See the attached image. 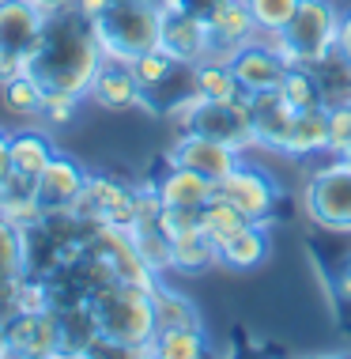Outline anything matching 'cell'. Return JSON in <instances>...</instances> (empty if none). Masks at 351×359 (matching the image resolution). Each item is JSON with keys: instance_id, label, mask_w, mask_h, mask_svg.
I'll return each instance as SVG.
<instances>
[{"instance_id": "cell-1", "label": "cell", "mask_w": 351, "mask_h": 359, "mask_svg": "<svg viewBox=\"0 0 351 359\" xmlns=\"http://www.w3.org/2000/svg\"><path fill=\"white\" fill-rule=\"evenodd\" d=\"M102 61L106 53L99 38H95V23L87 15H80L76 8H64V12L50 15L46 34L38 42V50L31 53L27 69L38 76V83L46 91H72L87 99Z\"/></svg>"}, {"instance_id": "cell-2", "label": "cell", "mask_w": 351, "mask_h": 359, "mask_svg": "<svg viewBox=\"0 0 351 359\" xmlns=\"http://www.w3.org/2000/svg\"><path fill=\"white\" fill-rule=\"evenodd\" d=\"M91 310L99 318L102 337L132 348L136 359L140 355H155V303H151V291L148 287H136V284H121V280H110V284H99L91 291Z\"/></svg>"}, {"instance_id": "cell-3", "label": "cell", "mask_w": 351, "mask_h": 359, "mask_svg": "<svg viewBox=\"0 0 351 359\" xmlns=\"http://www.w3.org/2000/svg\"><path fill=\"white\" fill-rule=\"evenodd\" d=\"M163 12L155 4H132V0H113L106 12L95 19V38L102 53L113 61H132L159 46Z\"/></svg>"}, {"instance_id": "cell-4", "label": "cell", "mask_w": 351, "mask_h": 359, "mask_svg": "<svg viewBox=\"0 0 351 359\" xmlns=\"http://www.w3.org/2000/svg\"><path fill=\"white\" fill-rule=\"evenodd\" d=\"M302 208L321 231L351 235V163L329 155L302 186Z\"/></svg>"}, {"instance_id": "cell-5", "label": "cell", "mask_w": 351, "mask_h": 359, "mask_svg": "<svg viewBox=\"0 0 351 359\" xmlns=\"http://www.w3.org/2000/svg\"><path fill=\"white\" fill-rule=\"evenodd\" d=\"M340 12L333 0H302L295 19L280 34V50L291 65H317L336 50Z\"/></svg>"}, {"instance_id": "cell-6", "label": "cell", "mask_w": 351, "mask_h": 359, "mask_svg": "<svg viewBox=\"0 0 351 359\" xmlns=\"http://www.w3.org/2000/svg\"><path fill=\"white\" fill-rule=\"evenodd\" d=\"M181 129L212 137L219 144H230L234 151H249L257 148V129H253V114H249V99H230V102H216V99H193L185 110L174 118Z\"/></svg>"}, {"instance_id": "cell-7", "label": "cell", "mask_w": 351, "mask_h": 359, "mask_svg": "<svg viewBox=\"0 0 351 359\" xmlns=\"http://www.w3.org/2000/svg\"><path fill=\"white\" fill-rule=\"evenodd\" d=\"M72 216L91 223V227H117L132 231L136 223V186L110 174H87V186L76 197Z\"/></svg>"}, {"instance_id": "cell-8", "label": "cell", "mask_w": 351, "mask_h": 359, "mask_svg": "<svg viewBox=\"0 0 351 359\" xmlns=\"http://www.w3.org/2000/svg\"><path fill=\"white\" fill-rule=\"evenodd\" d=\"M216 193L227 197L249 223H265V227L280 216V205H284V189H280V182L272 178L265 167L246 163V159H242L223 182H216Z\"/></svg>"}, {"instance_id": "cell-9", "label": "cell", "mask_w": 351, "mask_h": 359, "mask_svg": "<svg viewBox=\"0 0 351 359\" xmlns=\"http://www.w3.org/2000/svg\"><path fill=\"white\" fill-rule=\"evenodd\" d=\"M50 359L61 355V314L50 310H15L4 318V359Z\"/></svg>"}, {"instance_id": "cell-10", "label": "cell", "mask_w": 351, "mask_h": 359, "mask_svg": "<svg viewBox=\"0 0 351 359\" xmlns=\"http://www.w3.org/2000/svg\"><path fill=\"white\" fill-rule=\"evenodd\" d=\"M230 69L238 76L242 91L261 95V91H276L284 72L291 69V61L280 50V34H257L230 57Z\"/></svg>"}, {"instance_id": "cell-11", "label": "cell", "mask_w": 351, "mask_h": 359, "mask_svg": "<svg viewBox=\"0 0 351 359\" xmlns=\"http://www.w3.org/2000/svg\"><path fill=\"white\" fill-rule=\"evenodd\" d=\"M148 186L155 189L163 208H204L216 197V182L204 178L197 170H189V167H181V163H174L170 155L155 167Z\"/></svg>"}, {"instance_id": "cell-12", "label": "cell", "mask_w": 351, "mask_h": 359, "mask_svg": "<svg viewBox=\"0 0 351 359\" xmlns=\"http://www.w3.org/2000/svg\"><path fill=\"white\" fill-rule=\"evenodd\" d=\"M204 27H208V57L219 61H230L249 38H257V23L246 0H216V8L204 15Z\"/></svg>"}, {"instance_id": "cell-13", "label": "cell", "mask_w": 351, "mask_h": 359, "mask_svg": "<svg viewBox=\"0 0 351 359\" xmlns=\"http://www.w3.org/2000/svg\"><path fill=\"white\" fill-rule=\"evenodd\" d=\"M170 159L181 163V167H189V170H197V174H204V178H212V182H223L242 163V151H234L230 144H219L212 137L181 129V137L174 140V148H170Z\"/></svg>"}, {"instance_id": "cell-14", "label": "cell", "mask_w": 351, "mask_h": 359, "mask_svg": "<svg viewBox=\"0 0 351 359\" xmlns=\"http://www.w3.org/2000/svg\"><path fill=\"white\" fill-rule=\"evenodd\" d=\"M50 15L34 4V0H0V50H12L31 61L46 34Z\"/></svg>"}, {"instance_id": "cell-15", "label": "cell", "mask_w": 351, "mask_h": 359, "mask_svg": "<svg viewBox=\"0 0 351 359\" xmlns=\"http://www.w3.org/2000/svg\"><path fill=\"white\" fill-rule=\"evenodd\" d=\"M163 27H159V46L167 50L174 61L197 65L208 57V27L200 15L185 12V8H159Z\"/></svg>"}, {"instance_id": "cell-16", "label": "cell", "mask_w": 351, "mask_h": 359, "mask_svg": "<svg viewBox=\"0 0 351 359\" xmlns=\"http://www.w3.org/2000/svg\"><path fill=\"white\" fill-rule=\"evenodd\" d=\"M34 182H38V205H42L46 216L50 212H72L76 197L87 186V170L68 155H53Z\"/></svg>"}, {"instance_id": "cell-17", "label": "cell", "mask_w": 351, "mask_h": 359, "mask_svg": "<svg viewBox=\"0 0 351 359\" xmlns=\"http://www.w3.org/2000/svg\"><path fill=\"white\" fill-rule=\"evenodd\" d=\"M27 276V231L0 216V318L15 314V291Z\"/></svg>"}, {"instance_id": "cell-18", "label": "cell", "mask_w": 351, "mask_h": 359, "mask_svg": "<svg viewBox=\"0 0 351 359\" xmlns=\"http://www.w3.org/2000/svg\"><path fill=\"white\" fill-rule=\"evenodd\" d=\"M87 99H95L102 110H132V106H144V87L132 76L129 61H113L106 57L99 76H95Z\"/></svg>"}, {"instance_id": "cell-19", "label": "cell", "mask_w": 351, "mask_h": 359, "mask_svg": "<svg viewBox=\"0 0 351 359\" xmlns=\"http://www.w3.org/2000/svg\"><path fill=\"white\" fill-rule=\"evenodd\" d=\"M246 99H249V114H253V129H257V148L284 151L287 137H291V125H295V110L276 91L246 95Z\"/></svg>"}, {"instance_id": "cell-20", "label": "cell", "mask_w": 351, "mask_h": 359, "mask_svg": "<svg viewBox=\"0 0 351 359\" xmlns=\"http://www.w3.org/2000/svg\"><path fill=\"white\" fill-rule=\"evenodd\" d=\"M193 99H200L197 95V65H185V61H178L159 83L144 91V106L151 114H159V118H178Z\"/></svg>"}, {"instance_id": "cell-21", "label": "cell", "mask_w": 351, "mask_h": 359, "mask_svg": "<svg viewBox=\"0 0 351 359\" xmlns=\"http://www.w3.org/2000/svg\"><path fill=\"white\" fill-rule=\"evenodd\" d=\"M0 216L12 219L15 227H23V231L46 219L42 205H38V182L31 174L8 170V178L0 182Z\"/></svg>"}, {"instance_id": "cell-22", "label": "cell", "mask_w": 351, "mask_h": 359, "mask_svg": "<svg viewBox=\"0 0 351 359\" xmlns=\"http://www.w3.org/2000/svg\"><path fill=\"white\" fill-rule=\"evenodd\" d=\"M284 155H291V159L329 155V106H310V110L295 114V125H291Z\"/></svg>"}, {"instance_id": "cell-23", "label": "cell", "mask_w": 351, "mask_h": 359, "mask_svg": "<svg viewBox=\"0 0 351 359\" xmlns=\"http://www.w3.org/2000/svg\"><path fill=\"white\" fill-rule=\"evenodd\" d=\"M268 250H272V238L265 223H246L238 235H230L219 246V265L234 269V273H249V269H257L268 257Z\"/></svg>"}, {"instance_id": "cell-24", "label": "cell", "mask_w": 351, "mask_h": 359, "mask_svg": "<svg viewBox=\"0 0 351 359\" xmlns=\"http://www.w3.org/2000/svg\"><path fill=\"white\" fill-rule=\"evenodd\" d=\"M57 314H61V355H91V344L102 337L91 303L57 310Z\"/></svg>"}, {"instance_id": "cell-25", "label": "cell", "mask_w": 351, "mask_h": 359, "mask_svg": "<svg viewBox=\"0 0 351 359\" xmlns=\"http://www.w3.org/2000/svg\"><path fill=\"white\" fill-rule=\"evenodd\" d=\"M170 265H174V273L197 276L204 269L219 265V246L197 227V231H189V235L170 238Z\"/></svg>"}, {"instance_id": "cell-26", "label": "cell", "mask_w": 351, "mask_h": 359, "mask_svg": "<svg viewBox=\"0 0 351 359\" xmlns=\"http://www.w3.org/2000/svg\"><path fill=\"white\" fill-rule=\"evenodd\" d=\"M197 95L200 99H216V102H230L242 99V83L234 76L230 61H219V57H204L197 61Z\"/></svg>"}, {"instance_id": "cell-27", "label": "cell", "mask_w": 351, "mask_h": 359, "mask_svg": "<svg viewBox=\"0 0 351 359\" xmlns=\"http://www.w3.org/2000/svg\"><path fill=\"white\" fill-rule=\"evenodd\" d=\"M151 303H155V325L159 329H197L200 325V310L181 291L167 287L163 280L151 291Z\"/></svg>"}, {"instance_id": "cell-28", "label": "cell", "mask_w": 351, "mask_h": 359, "mask_svg": "<svg viewBox=\"0 0 351 359\" xmlns=\"http://www.w3.org/2000/svg\"><path fill=\"white\" fill-rule=\"evenodd\" d=\"M53 155H57V151H53V140L46 137V133H38V129H19V133H12V170L38 178Z\"/></svg>"}, {"instance_id": "cell-29", "label": "cell", "mask_w": 351, "mask_h": 359, "mask_svg": "<svg viewBox=\"0 0 351 359\" xmlns=\"http://www.w3.org/2000/svg\"><path fill=\"white\" fill-rule=\"evenodd\" d=\"M317 76V87H321V102L325 106H344L351 102V65L340 57L336 50L329 57H321L317 65H310Z\"/></svg>"}, {"instance_id": "cell-30", "label": "cell", "mask_w": 351, "mask_h": 359, "mask_svg": "<svg viewBox=\"0 0 351 359\" xmlns=\"http://www.w3.org/2000/svg\"><path fill=\"white\" fill-rule=\"evenodd\" d=\"M4 87V106L15 118H42V102H46V87L38 83V76L27 69L0 83Z\"/></svg>"}, {"instance_id": "cell-31", "label": "cell", "mask_w": 351, "mask_h": 359, "mask_svg": "<svg viewBox=\"0 0 351 359\" xmlns=\"http://www.w3.org/2000/svg\"><path fill=\"white\" fill-rule=\"evenodd\" d=\"M276 95L284 99L291 110H310V106H325L321 102V87H317V76L310 65H291V69L284 72V80H280Z\"/></svg>"}, {"instance_id": "cell-32", "label": "cell", "mask_w": 351, "mask_h": 359, "mask_svg": "<svg viewBox=\"0 0 351 359\" xmlns=\"http://www.w3.org/2000/svg\"><path fill=\"white\" fill-rule=\"evenodd\" d=\"M155 359H200L208 355V337L204 329H159L155 333Z\"/></svg>"}, {"instance_id": "cell-33", "label": "cell", "mask_w": 351, "mask_h": 359, "mask_svg": "<svg viewBox=\"0 0 351 359\" xmlns=\"http://www.w3.org/2000/svg\"><path fill=\"white\" fill-rule=\"evenodd\" d=\"M246 223H249V219L242 216V212L234 208L227 197H219V193L200 208V231H204V235H208L212 242H216V246H223V242H227L230 235H238Z\"/></svg>"}, {"instance_id": "cell-34", "label": "cell", "mask_w": 351, "mask_h": 359, "mask_svg": "<svg viewBox=\"0 0 351 359\" xmlns=\"http://www.w3.org/2000/svg\"><path fill=\"white\" fill-rule=\"evenodd\" d=\"M249 15L257 23V34H284V27L295 19L302 0H246Z\"/></svg>"}, {"instance_id": "cell-35", "label": "cell", "mask_w": 351, "mask_h": 359, "mask_svg": "<svg viewBox=\"0 0 351 359\" xmlns=\"http://www.w3.org/2000/svg\"><path fill=\"white\" fill-rule=\"evenodd\" d=\"M174 65H178V61H174V57H170L167 50H163V46H155V50L140 53V57H132V61H129V69H132L136 80H140L144 91H148V87L159 83L163 76H167V72L174 69Z\"/></svg>"}, {"instance_id": "cell-36", "label": "cell", "mask_w": 351, "mask_h": 359, "mask_svg": "<svg viewBox=\"0 0 351 359\" xmlns=\"http://www.w3.org/2000/svg\"><path fill=\"white\" fill-rule=\"evenodd\" d=\"M329 155L351 163V102L329 106Z\"/></svg>"}, {"instance_id": "cell-37", "label": "cell", "mask_w": 351, "mask_h": 359, "mask_svg": "<svg viewBox=\"0 0 351 359\" xmlns=\"http://www.w3.org/2000/svg\"><path fill=\"white\" fill-rule=\"evenodd\" d=\"M80 99L83 95H72V91H46V102H42V118L50 125H68L80 110Z\"/></svg>"}, {"instance_id": "cell-38", "label": "cell", "mask_w": 351, "mask_h": 359, "mask_svg": "<svg viewBox=\"0 0 351 359\" xmlns=\"http://www.w3.org/2000/svg\"><path fill=\"white\" fill-rule=\"evenodd\" d=\"M159 223H163V231H167L170 238L189 235V231L200 227V208H163Z\"/></svg>"}, {"instance_id": "cell-39", "label": "cell", "mask_w": 351, "mask_h": 359, "mask_svg": "<svg viewBox=\"0 0 351 359\" xmlns=\"http://www.w3.org/2000/svg\"><path fill=\"white\" fill-rule=\"evenodd\" d=\"M329 284H333L336 299H344V303H351V250H344L333 265H329Z\"/></svg>"}, {"instance_id": "cell-40", "label": "cell", "mask_w": 351, "mask_h": 359, "mask_svg": "<svg viewBox=\"0 0 351 359\" xmlns=\"http://www.w3.org/2000/svg\"><path fill=\"white\" fill-rule=\"evenodd\" d=\"M27 57H19V53H12V50H0V83L4 80H12V76H19V72H27Z\"/></svg>"}, {"instance_id": "cell-41", "label": "cell", "mask_w": 351, "mask_h": 359, "mask_svg": "<svg viewBox=\"0 0 351 359\" xmlns=\"http://www.w3.org/2000/svg\"><path fill=\"white\" fill-rule=\"evenodd\" d=\"M336 53L351 65V12H340V31H336Z\"/></svg>"}, {"instance_id": "cell-42", "label": "cell", "mask_w": 351, "mask_h": 359, "mask_svg": "<svg viewBox=\"0 0 351 359\" xmlns=\"http://www.w3.org/2000/svg\"><path fill=\"white\" fill-rule=\"evenodd\" d=\"M113 4V0H76V12H80V15H87V19H91V23H95V19H99L102 12H106V8H110Z\"/></svg>"}, {"instance_id": "cell-43", "label": "cell", "mask_w": 351, "mask_h": 359, "mask_svg": "<svg viewBox=\"0 0 351 359\" xmlns=\"http://www.w3.org/2000/svg\"><path fill=\"white\" fill-rule=\"evenodd\" d=\"M8 170H12V133L0 129V182L8 178Z\"/></svg>"}, {"instance_id": "cell-44", "label": "cell", "mask_w": 351, "mask_h": 359, "mask_svg": "<svg viewBox=\"0 0 351 359\" xmlns=\"http://www.w3.org/2000/svg\"><path fill=\"white\" fill-rule=\"evenodd\" d=\"M38 8H42L46 15H53V12H64V8H72L76 0H34Z\"/></svg>"}, {"instance_id": "cell-45", "label": "cell", "mask_w": 351, "mask_h": 359, "mask_svg": "<svg viewBox=\"0 0 351 359\" xmlns=\"http://www.w3.org/2000/svg\"><path fill=\"white\" fill-rule=\"evenodd\" d=\"M0 355H4V318H0Z\"/></svg>"}, {"instance_id": "cell-46", "label": "cell", "mask_w": 351, "mask_h": 359, "mask_svg": "<svg viewBox=\"0 0 351 359\" xmlns=\"http://www.w3.org/2000/svg\"><path fill=\"white\" fill-rule=\"evenodd\" d=\"M132 4H155V8H163V0H132Z\"/></svg>"}]
</instances>
